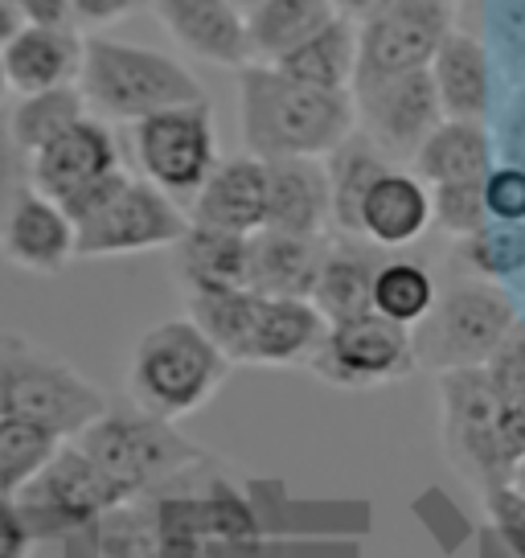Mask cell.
I'll list each match as a JSON object with an SVG mask.
<instances>
[{"label": "cell", "mask_w": 525, "mask_h": 558, "mask_svg": "<svg viewBox=\"0 0 525 558\" xmlns=\"http://www.w3.org/2000/svg\"><path fill=\"white\" fill-rule=\"evenodd\" d=\"M239 74V132L259 160H325L357 132L353 90H320L267 62Z\"/></svg>", "instance_id": "cell-1"}, {"label": "cell", "mask_w": 525, "mask_h": 558, "mask_svg": "<svg viewBox=\"0 0 525 558\" xmlns=\"http://www.w3.org/2000/svg\"><path fill=\"white\" fill-rule=\"evenodd\" d=\"M190 316L230 357V366H308L329 332L313 300L259 296L251 288L197 292Z\"/></svg>", "instance_id": "cell-2"}, {"label": "cell", "mask_w": 525, "mask_h": 558, "mask_svg": "<svg viewBox=\"0 0 525 558\" xmlns=\"http://www.w3.org/2000/svg\"><path fill=\"white\" fill-rule=\"evenodd\" d=\"M230 357L202 332L193 316L160 320L144 332L127 362V395L157 418H176L202 411L222 390Z\"/></svg>", "instance_id": "cell-3"}, {"label": "cell", "mask_w": 525, "mask_h": 558, "mask_svg": "<svg viewBox=\"0 0 525 558\" xmlns=\"http://www.w3.org/2000/svg\"><path fill=\"white\" fill-rule=\"evenodd\" d=\"M78 90L87 111L115 123H141L157 111L206 99V87L176 58L107 34H87L83 41Z\"/></svg>", "instance_id": "cell-4"}, {"label": "cell", "mask_w": 525, "mask_h": 558, "mask_svg": "<svg viewBox=\"0 0 525 558\" xmlns=\"http://www.w3.org/2000/svg\"><path fill=\"white\" fill-rule=\"evenodd\" d=\"M443 444L473 481L501 488L525 460V407L497 395L485 366L439 374Z\"/></svg>", "instance_id": "cell-5"}, {"label": "cell", "mask_w": 525, "mask_h": 558, "mask_svg": "<svg viewBox=\"0 0 525 558\" xmlns=\"http://www.w3.org/2000/svg\"><path fill=\"white\" fill-rule=\"evenodd\" d=\"M107 395L83 378L58 353L34 345L29 337L0 332V415L34 418L62 439H78L99 415Z\"/></svg>", "instance_id": "cell-6"}, {"label": "cell", "mask_w": 525, "mask_h": 558, "mask_svg": "<svg viewBox=\"0 0 525 558\" xmlns=\"http://www.w3.org/2000/svg\"><path fill=\"white\" fill-rule=\"evenodd\" d=\"M74 444L123 488L127 501L148 497L157 485H169L173 476L202 460V448L181 436L169 418L148 415L141 407L132 411L107 407V415L95 418Z\"/></svg>", "instance_id": "cell-7"}, {"label": "cell", "mask_w": 525, "mask_h": 558, "mask_svg": "<svg viewBox=\"0 0 525 558\" xmlns=\"http://www.w3.org/2000/svg\"><path fill=\"white\" fill-rule=\"evenodd\" d=\"M513 329H517L513 300L497 283L468 279L436 300L431 316L415 329V353L419 366H431L436 374L476 369L489 366V357L505 345Z\"/></svg>", "instance_id": "cell-8"}, {"label": "cell", "mask_w": 525, "mask_h": 558, "mask_svg": "<svg viewBox=\"0 0 525 558\" xmlns=\"http://www.w3.org/2000/svg\"><path fill=\"white\" fill-rule=\"evenodd\" d=\"M132 148H136L144 181H152L157 190L190 209L197 190L218 169V132H213L210 99L169 107V111L132 123Z\"/></svg>", "instance_id": "cell-9"}, {"label": "cell", "mask_w": 525, "mask_h": 558, "mask_svg": "<svg viewBox=\"0 0 525 558\" xmlns=\"http://www.w3.org/2000/svg\"><path fill=\"white\" fill-rule=\"evenodd\" d=\"M308 369L341 390H378V386L403 383L419 369L415 329H403L378 313L337 320L329 325Z\"/></svg>", "instance_id": "cell-10"}, {"label": "cell", "mask_w": 525, "mask_h": 558, "mask_svg": "<svg viewBox=\"0 0 525 558\" xmlns=\"http://www.w3.org/2000/svg\"><path fill=\"white\" fill-rule=\"evenodd\" d=\"M353 107H357V132L394 165L415 160L423 140L448 120L431 66L406 70V74H382V78H357Z\"/></svg>", "instance_id": "cell-11"}, {"label": "cell", "mask_w": 525, "mask_h": 558, "mask_svg": "<svg viewBox=\"0 0 525 558\" xmlns=\"http://www.w3.org/2000/svg\"><path fill=\"white\" fill-rule=\"evenodd\" d=\"M190 230V209L152 181L132 177L115 202H107L78 227V259H123L144 251H173Z\"/></svg>", "instance_id": "cell-12"}, {"label": "cell", "mask_w": 525, "mask_h": 558, "mask_svg": "<svg viewBox=\"0 0 525 558\" xmlns=\"http://www.w3.org/2000/svg\"><path fill=\"white\" fill-rule=\"evenodd\" d=\"M123 488L90 460L74 439H66L58 456L37 472L17 497L25 522L34 530H83L90 522H103L115 506H123Z\"/></svg>", "instance_id": "cell-13"}, {"label": "cell", "mask_w": 525, "mask_h": 558, "mask_svg": "<svg viewBox=\"0 0 525 558\" xmlns=\"http://www.w3.org/2000/svg\"><path fill=\"white\" fill-rule=\"evenodd\" d=\"M452 34L455 0H386L378 13L357 21V37H362L357 78L427 70Z\"/></svg>", "instance_id": "cell-14"}, {"label": "cell", "mask_w": 525, "mask_h": 558, "mask_svg": "<svg viewBox=\"0 0 525 558\" xmlns=\"http://www.w3.org/2000/svg\"><path fill=\"white\" fill-rule=\"evenodd\" d=\"M120 169V140L111 136L107 120L87 116L29 157V185L58 206H66L78 193H87L90 185H99Z\"/></svg>", "instance_id": "cell-15"}, {"label": "cell", "mask_w": 525, "mask_h": 558, "mask_svg": "<svg viewBox=\"0 0 525 558\" xmlns=\"http://www.w3.org/2000/svg\"><path fill=\"white\" fill-rule=\"evenodd\" d=\"M0 255L29 276H58L78 259V227L58 202L25 185L0 209Z\"/></svg>", "instance_id": "cell-16"}, {"label": "cell", "mask_w": 525, "mask_h": 558, "mask_svg": "<svg viewBox=\"0 0 525 558\" xmlns=\"http://www.w3.org/2000/svg\"><path fill=\"white\" fill-rule=\"evenodd\" d=\"M267 206H271L267 160L243 153V157L218 160L210 181L190 202V222L251 239V234H259L267 227Z\"/></svg>", "instance_id": "cell-17"}, {"label": "cell", "mask_w": 525, "mask_h": 558, "mask_svg": "<svg viewBox=\"0 0 525 558\" xmlns=\"http://www.w3.org/2000/svg\"><path fill=\"white\" fill-rule=\"evenodd\" d=\"M152 13L185 53L210 66L243 70L251 62L246 17L230 0H152Z\"/></svg>", "instance_id": "cell-18"}, {"label": "cell", "mask_w": 525, "mask_h": 558, "mask_svg": "<svg viewBox=\"0 0 525 558\" xmlns=\"http://www.w3.org/2000/svg\"><path fill=\"white\" fill-rule=\"evenodd\" d=\"M436 222L431 209V185L419 173H406L390 165L374 185H369L362 214H357V239L374 243L378 251H399V246L419 243Z\"/></svg>", "instance_id": "cell-19"}, {"label": "cell", "mask_w": 525, "mask_h": 558, "mask_svg": "<svg viewBox=\"0 0 525 558\" xmlns=\"http://www.w3.org/2000/svg\"><path fill=\"white\" fill-rule=\"evenodd\" d=\"M83 41L87 34L74 25H25L4 46V70L13 95H37V90L78 87L83 74Z\"/></svg>", "instance_id": "cell-20"}, {"label": "cell", "mask_w": 525, "mask_h": 558, "mask_svg": "<svg viewBox=\"0 0 525 558\" xmlns=\"http://www.w3.org/2000/svg\"><path fill=\"white\" fill-rule=\"evenodd\" d=\"M267 173H271V206L262 230L325 239V227H333V190L325 160H267Z\"/></svg>", "instance_id": "cell-21"}, {"label": "cell", "mask_w": 525, "mask_h": 558, "mask_svg": "<svg viewBox=\"0 0 525 558\" xmlns=\"http://www.w3.org/2000/svg\"><path fill=\"white\" fill-rule=\"evenodd\" d=\"M320 259H325V239H300V234H280V230H259V234H251L246 288L259 292V296L313 300Z\"/></svg>", "instance_id": "cell-22"}, {"label": "cell", "mask_w": 525, "mask_h": 558, "mask_svg": "<svg viewBox=\"0 0 525 558\" xmlns=\"http://www.w3.org/2000/svg\"><path fill=\"white\" fill-rule=\"evenodd\" d=\"M374 251H378L374 243L350 239V234H341L337 243H325V259H320V276H316V288H313V304L320 308V316L329 325L374 313V276L382 267V259Z\"/></svg>", "instance_id": "cell-23"}, {"label": "cell", "mask_w": 525, "mask_h": 558, "mask_svg": "<svg viewBox=\"0 0 525 558\" xmlns=\"http://www.w3.org/2000/svg\"><path fill=\"white\" fill-rule=\"evenodd\" d=\"M246 259H251V239L246 234L213 230L202 227V222H190L181 243L173 246V271L190 296L246 288Z\"/></svg>", "instance_id": "cell-24"}, {"label": "cell", "mask_w": 525, "mask_h": 558, "mask_svg": "<svg viewBox=\"0 0 525 558\" xmlns=\"http://www.w3.org/2000/svg\"><path fill=\"white\" fill-rule=\"evenodd\" d=\"M431 78H436L439 104H443L448 120H485L492 78V58L485 37L455 29L439 46L436 62H431Z\"/></svg>", "instance_id": "cell-25"}, {"label": "cell", "mask_w": 525, "mask_h": 558, "mask_svg": "<svg viewBox=\"0 0 525 558\" xmlns=\"http://www.w3.org/2000/svg\"><path fill=\"white\" fill-rule=\"evenodd\" d=\"M415 173L436 190L455 181H485L492 173V140L485 120H443L415 153Z\"/></svg>", "instance_id": "cell-26"}, {"label": "cell", "mask_w": 525, "mask_h": 558, "mask_svg": "<svg viewBox=\"0 0 525 558\" xmlns=\"http://www.w3.org/2000/svg\"><path fill=\"white\" fill-rule=\"evenodd\" d=\"M341 17L333 0H262L255 13H246V37H251V62L276 66L280 58L300 50L308 37Z\"/></svg>", "instance_id": "cell-27"}, {"label": "cell", "mask_w": 525, "mask_h": 558, "mask_svg": "<svg viewBox=\"0 0 525 558\" xmlns=\"http://www.w3.org/2000/svg\"><path fill=\"white\" fill-rule=\"evenodd\" d=\"M357 66H362V37H357V21L350 17H337L300 50L276 62V70L320 90H353Z\"/></svg>", "instance_id": "cell-28"}, {"label": "cell", "mask_w": 525, "mask_h": 558, "mask_svg": "<svg viewBox=\"0 0 525 558\" xmlns=\"http://www.w3.org/2000/svg\"><path fill=\"white\" fill-rule=\"evenodd\" d=\"M394 160L382 157L374 144H369L362 132H353L333 157H325V169H329V190H333V227L337 234H350L357 239V214H362V202H366L369 185L390 169Z\"/></svg>", "instance_id": "cell-29"}, {"label": "cell", "mask_w": 525, "mask_h": 558, "mask_svg": "<svg viewBox=\"0 0 525 558\" xmlns=\"http://www.w3.org/2000/svg\"><path fill=\"white\" fill-rule=\"evenodd\" d=\"M87 99L78 87H58V90H37V95H17V104L9 107V128L13 140L21 144L25 160L34 157L37 148H46L50 140H58L66 128L78 120H87Z\"/></svg>", "instance_id": "cell-30"}, {"label": "cell", "mask_w": 525, "mask_h": 558, "mask_svg": "<svg viewBox=\"0 0 525 558\" xmlns=\"http://www.w3.org/2000/svg\"><path fill=\"white\" fill-rule=\"evenodd\" d=\"M66 439L34 418L0 415V497L17 501L25 485L50 464Z\"/></svg>", "instance_id": "cell-31"}, {"label": "cell", "mask_w": 525, "mask_h": 558, "mask_svg": "<svg viewBox=\"0 0 525 558\" xmlns=\"http://www.w3.org/2000/svg\"><path fill=\"white\" fill-rule=\"evenodd\" d=\"M436 279L415 259H386L374 276V313L403 329H419L436 308Z\"/></svg>", "instance_id": "cell-32"}, {"label": "cell", "mask_w": 525, "mask_h": 558, "mask_svg": "<svg viewBox=\"0 0 525 558\" xmlns=\"http://www.w3.org/2000/svg\"><path fill=\"white\" fill-rule=\"evenodd\" d=\"M489 58L505 66V78L525 83V0H480Z\"/></svg>", "instance_id": "cell-33"}, {"label": "cell", "mask_w": 525, "mask_h": 558, "mask_svg": "<svg viewBox=\"0 0 525 558\" xmlns=\"http://www.w3.org/2000/svg\"><path fill=\"white\" fill-rule=\"evenodd\" d=\"M431 209H436V227L448 230L452 239H476L492 222L489 206H485V181L436 185L431 190Z\"/></svg>", "instance_id": "cell-34"}, {"label": "cell", "mask_w": 525, "mask_h": 558, "mask_svg": "<svg viewBox=\"0 0 525 558\" xmlns=\"http://www.w3.org/2000/svg\"><path fill=\"white\" fill-rule=\"evenodd\" d=\"M485 206L492 222L525 227V169L522 165H492L485 177Z\"/></svg>", "instance_id": "cell-35"}, {"label": "cell", "mask_w": 525, "mask_h": 558, "mask_svg": "<svg viewBox=\"0 0 525 558\" xmlns=\"http://www.w3.org/2000/svg\"><path fill=\"white\" fill-rule=\"evenodd\" d=\"M485 374H489V383L497 386L501 399L525 407V329L522 325L509 332L505 345L492 353Z\"/></svg>", "instance_id": "cell-36"}, {"label": "cell", "mask_w": 525, "mask_h": 558, "mask_svg": "<svg viewBox=\"0 0 525 558\" xmlns=\"http://www.w3.org/2000/svg\"><path fill=\"white\" fill-rule=\"evenodd\" d=\"M489 513L501 538L509 542L513 558H525V497L513 485L489 488Z\"/></svg>", "instance_id": "cell-37"}, {"label": "cell", "mask_w": 525, "mask_h": 558, "mask_svg": "<svg viewBox=\"0 0 525 558\" xmlns=\"http://www.w3.org/2000/svg\"><path fill=\"white\" fill-rule=\"evenodd\" d=\"M144 4H152V0H71V21L83 34H103L107 25L136 17Z\"/></svg>", "instance_id": "cell-38"}, {"label": "cell", "mask_w": 525, "mask_h": 558, "mask_svg": "<svg viewBox=\"0 0 525 558\" xmlns=\"http://www.w3.org/2000/svg\"><path fill=\"white\" fill-rule=\"evenodd\" d=\"M25 185H29V160H25L21 144L13 140L9 107H4V111H0V209L9 206Z\"/></svg>", "instance_id": "cell-39"}, {"label": "cell", "mask_w": 525, "mask_h": 558, "mask_svg": "<svg viewBox=\"0 0 525 558\" xmlns=\"http://www.w3.org/2000/svg\"><path fill=\"white\" fill-rule=\"evenodd\" d=\"M34 525L25 522V513L13 497H0V558H29Z\"/></svg>", "instance_id": "cell-40"}, {"label": "cell", "mask_w": 525, "mask_h": 558, "mask_svg": "<svg viewBox=\"0 0 525 558\" xmlns=\"http://www.w3.org/2000/svg\"><path fill=\"white\" fill-rule=\"evenodd\" d=\"M505 165H522L525 169V90L513 99L505 116Z\"/></svg>", "instance_id": "cell-41"}, {"label": "cell", "mask_w": 525, "mask_h": 558, "mask_svg": "<svg viewBox=\"0 0 525 558\" xmlns=\"http://www.w3.org/2000/svg\"><path fill=\"white\" fill-rule=\"evenodd\" d=\"M29 25H74L71 21V0H17Z\"/></svg>", "instance_id": "cell-42"}, {"label": "cell", "mask_w": 525, "mask_h": 558, "mask_svg": "<svg viewBox=\"0 0 525 558\" xmlns=\"http://www.w3.org/2000/svg\"><path fill=\"white\" fill-rule=\"evenodd\" d=\"M25 25H29V21H25V13L17 9V0H0V50H4Z\"/></svg>", "instance_id": "cell-43"}, {"label": "cell", "mask_w": 525, "mask_h": 558, "mask_svg": "<svg viewBox=\"0 0 525 558\" xmlns=\"http://www.w3.org/2000/svg\"><path fill=\"white\" fill-rule=\"evenodd\" d=\"M337 4V13L341 17H350V21H366L369 13H378L386 0H333Z\"/></svg>", "instance_id": "cell-44"}, {"label": "cell", "mask_w": 525, "mask_h": 558, "mask_svg": "<svg viewBox=\"0 0 525 558\" xmlns=\"http://www.w3.org/2000/svg\"><path fill=\"white\" fill-rule=\"evenodd\" d=\"M9 95H13V83H9V70H4V53H0V111L9 107Z\"/></svg>", "instance_id": "cell-45"}, {"label": "cell", "mask_w": 525, "mask_h": 558, "mask_svg": "<svg viewBox=\"0 0 525 558\" xmlns=\"http://www.w3.org/2000/svg\"><path fill=\"white\" fill-rule=\"evenodd\" d=\"M197 558H246V550H227V546H202Z\"/></svg>", "instance_id": "cell-46"}, {"label": "cell", "mask_w": 525, "mask_h": 558, "mask_svg": "<svg viewBox=\"0 0 525 558\" xmlns=\"http://www.w3.org/2000/svg\"><path fill=\"white\" fill-rule=\"evenodd\" d=\"M230 4H234V9H239V13L246 17V13H255V9H259L262 0H230Z\"/></svg>", "instance_id": "cell-47"}, {"label": "cell", "mask_w": 525, "mask_h": 558, "mask_svg": "<svg viewBox=\"0 0 525 558\" xmlns=\"http://www.w3.org/2000/svg\"><path fill=\"white\" fill-rule=\"evenodd\" d=\"M509 485H513V488H517V493L525 497V460H522V469L513 472V481H509Z\"/></svg>", "instance_id": "cell-48"}]
</instances>
